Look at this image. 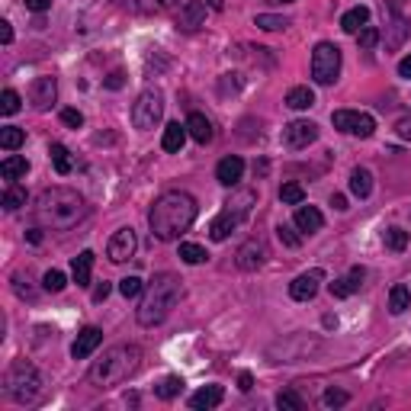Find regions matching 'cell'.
Here are the masks:
<instances>
[{
  "label": "cell",
  "instance_id": "29",
  "mask_svg": "<svg viewBox=\"0 0 411 411\" xmlns=\"http://www.w3.org/2000/svg\"><path fill=\"white\" fill-rule=\"evenodd\" d=\"M315 103V93L308 87H293V91L286 93V106L289 110H308Z\"/></svg>",
  "mask_w": 411,
  "mask_h": 411
},
{
  "label": "cell",
  "instance_id": "26",
  "mask_svg": "<svg viewBox=\"0 0 411 411\" xmlns=\"http://www.w3.org/2000/svg\"><path fill=\"white\" fill-rule=\"evenodd\" d=\"M350 193L360 196V199H366V196L373 193V174H369L366 168H354V170H350Z\"/></svg>",
  "mask_w": 411,
  "mask_h": 411
},
{
  "label": "cell",
  "instance_id": "52",
  "mask_svg": "<svg viewBox=\"0 0 411 411\" xmlns=\"http://www.w3.org/2000/svg\"><path fill=\"white\" fill-rule=\"evenodd\" d=\"M398 77H405V81H411V55H405L402 62H398Z\"/></svg>",
  "mask_w": 411,
  "mask_h": 411
},
{
  "label": "cell",
  "instance_id": "6",
  "mask_svg": "<svg viewBox=\"0 0 411 411\" xmlns=\"http://www.w3.org/2000/svg\"><path fill=\"white\" fill-rule=\"evenodd\" d=\"M325 350V341L315 335H289L283 337V341H277L270 350H267V357H270V363H299V360H308V357L321 354Z\"/></svg>",
  "mask_w": 411,
  "mask_h": 411
},
{
  "label": "cell",
  "instance_id": "24",
  "mask_svg": "<svg viewBox=\"0 0 411 411\" xmlns=\"http://www.w3.org/2000/svg\"><path fill=\"white\" fill-rule=\"evenodd\" d=\"M29 174V161L20 158V154H7L4 158V164H0V177L4 180H20V177Z\"/></svg>",
  "mask_w": 411,
  "mask_h": 411
},
{
  "label": "cell",
  "instance_id": "28",
  "mask_svg": "<svg viewBox=\"0 0 411 411\" xmlns=\"http://www.w3.org/2000/svg\"><path fill=\"white\" fill-rule=\"evenodd\" d=\"M408 306H411V289H408V286H402V283L392 286V293H389V312L392 315H402Z\"/></svg>",
  "mask_w": 411,
  "mask_h": 411
},
{
  "label": "cell",
  "instance_id": "15",
  "mask_svg": "<svg viewBox=\"0 0 411 411\" xmlns=\"http://www.w3.org/2000/svg\"><path fill=\"white\" fill-rule=\"evenodd\" d=\"M100 341H103V331H100V328H93V325L84 328V331L77 335L74 347H71V357H74V360H87V357L100 347Z\"/></svg>",
  "mask_w": 411,
  "mask_h": 411
},
{
  "label": "cell",
  "instance_id": "36",
  "mask_svg": "<svg viewBox=\"0 0 411 411\" xmlns=\"http://www.w3.org/2000/svg\"><path fill=\"white\" fill-rule=\"evenodd\" d=\"M279 199L289 202V206H302V202H306V190H302L299 183H283V190H279Z\"/></svg>",
  "mask_w": 411,
  "mask_h": 411
},
{
  "label": "cell",
  "instance_id": "20",
  "mask_svg": "<svg viewBox=\"0 0 411 411\" xmlns=\"http://www.w3.org/2000/svg\"><path fill=\"white\" fill-rule=\"evenodd\" d=\"M187 132H190V139L193 141H199V145H209L212 141V122L206 116H202V112H190L187 116Z\"/></svg>",
  "mask_w": 411,
  "mask_h": 411
},
{
  "label": "cell",
  "instance_id": "33",
  "mask_svg": "<svg viewBox=\"0 0 411 411\" xmlns=\"http://www.w3.org/2000/svg\"><path fill=\"white\" fill-rule=\"evenodd\" d=\"M174 7H183V0H139V10L141 13H168Z\"/></svg>",
  "mask_w": 411,
  "mask_h": 411
},
{
  "label": "cell",
  "instance_id": "25",
  "mask_svg": "<svg viewBox=\"0 0 411 411\" xmlns=\"http://www.w3.org/2000/svg\"><path fill=\"white\" fill-rule=\"evenodd\" d=\"M187 126H180V122H170L168 129H164V139H161V145H164V151L177 154L183 148V141H187Z\"/></svg>",
  "mask_w": 411,
  "mask_h": 411
},
{
  "label": "cell",
  "instance_id": "10",
  "mask_svg": "<svg viewBox=\"0 0 411 411\" xmlns=\"http://www.w3.org/2000/svg\"><path fill=\"white\" fill-rule=\"evenodd\" d=\"M135 248H139L135 228H119L116 235L110 238V244H106V257H110L112 264H126V260H132Z\"/></svg>",
  "mask_w": 411,
  "mask_h": 411
},
{
  "label": "cell",
  "instance_id": "22",
  "mask_svg": "<svg viewBox=\"0 0 411 411\" xmlns=\"http://www.w3.org/2000/svg\"><path fill=\"white\" fill-rule=\"evenodd\" d=\"M321 225H325V219H321V212L315 206H299L296 209V228L302 235H315V231H321Z\"/></svg>",
  "mask_w": 411,
  "mask_h": 411
},
{
  "label": "cell",
  "instance_id": "47",
  "mask_svg": "<svg viewBox=\"0 0 411 411\" xmlns=\"http://www.w3.org/2000/svg\"><path fill=\"white\" fill-rule=\"evenodd\" d=\"M62 122H64V126H71V129H81V126H84V116H81L77 110H62Z\"/></svg>",
  "mask_w": 411,
  "mask_h": 411
},
{
  "label": "cell",
  "instance_id": "48",
  "mask_svg": "<svg viewBox=\"0 0 411 411\" xmlns=\"http://www.w3.org/2000/svg\"><path fill=\"white\" fill-rule=\"evenodd\" d=\"M103 84H106V87H110V91H119V87L126 84V74H122V71H112V74H110V77H106Z\"/></svg>",
  "mask_w": 411,
  "mask_h": 411
},
{
  "label": "cell",
  "instance_id": "23",
  "mask_svg": "<svg viewBox=\"0 0 411 411\" xmlns=\"http://www.w3.org/2000/svg\"><path fill=\"white\" fill-rule=\"evenodd\" d=\"M91 273H93V251H81L71 264V277L77 286H91Z\"/></svg>",
  "mask_w": 411,
  "mask_h": 411
},
{
  "label": "cell",
  "instance_id": "27",
  "mask_svg": "<svg viewBox=\"0 0 411 411\" xmlns=\"http://www.w3.org/2000/svg\"><path fill=\"white\" fill-rule=\"evenodd\" d=\"M366 23H369V10L366 7H354V10H347V13L341 16V29H344V33H350V35H357Z\"/></svg>",
  "mask_w": 411,
  "mask_h": 411
},
{
  "label": "cell",
  "instance_id": "38",
  "mask_svg": "<svg viewBox=\"0 0 411 411\" xmlns=\"http://www.w3.org/2000/svg\"><path fill=\"white\" fill-rule=\"evenodd\" d=\"M119 293L126 296V299H135V296L145 293V283L139 277H126V279H119Z\"/></svg>",
  "mask_w": 411,
  "mask_h": 411
},
{
  "label": "cell",
  "instance_id": "19",
  "mask_svg": "<svg viewBox=\"0 0 411 411\" xmlns=\"http://www.w3.org/2000/svg\"><path fill=\"white\" fill-rule=\"evenodd\" d=\"M222 398H225L222 386H202L199 392H193L190 408H193V411H209V408H216V405H222Z\"/></svg>",
  "mask_w": 411,
  "mask_h": 411
},
{
  "label": "cell",
  "instance_id": "14",
  "mask_svg": "<svg viewBox=\"0 0 411 411\" xmlns=\"http://www.w3.org/2000/svg\"><path fill=\"white\" fill-rule=\"evenodd\" d=\"M264 260H267V244L257 241V238L238 248V267H241V270L251 273V270H257V267H264Z\"/></svg>",
  "mask_w": 411,
  "mask_h": 411
},
{
  "label": "cell",
  "instance_id": "7",
  "mask_svg": "<svg viewBox=\"0 0 411 411\" xmlns=\"http://www.w3.org/2000/svg\"><path fill=\"white\" fill-rule=\"evenodd\" d=\"M341 74V49L335 42H318L312 52V81L321 87H331Z\"/></svg>",
  "mask_w": 411,
  "mask_h": 411
},
{
  "label": "cell",
  "instance_id": "13",
  "mask_svg": "<svg viewBox=\"0 0 411 411\" xmlns=\"http://www.w3.org/2000/svg\"><path fill=\"white\" fill-rule=\"evenodd\" d=\"M321 283H325V270H308L289 283V296H293L296 302H308V299H315Z\"/></svg>",
  "mask_w": 411,
  "mask_h": 411
},
{
  "label": "cell",
  "instance_id": "18",
  "mask_svg": "<svg viewBox=\"0 0 411 411\" xmlns=\"http://www.w3.org/2000/svg\"><path fill=\"white\" fill-rule=\"evenodd\" d=\"M206 23V4H199V0H187L180 7V13H177V29H196Z\"/></svg>",
  "mask_w": 411,
  "mask_h": 411
},
{
  "label": "cell",
  "instance_id": "43",
  "mask_svg": "<svg viewBox=\"0 0 411 411\" xmlns=\"http://www.w3.org/2000/svg\"><path fill=\"white\" fill-rule=\"evenodd\" d=\"M405 33H408L405 20H395V23H392V35L386 39V49H398V45L405 42Z\"/></svg>",
  "mask_w": 411,
  "mask_h": 411
},
{
  "label": "cell",
  "instance_id": "3",
  "mask_svg": "<svg viewBox=\"0 0 411 411\" xmlns=\"http://www.w3.org/2000/svg\"><path fill=\"white\" fill-rule=\"evenodd\" d=\"M139 366H141L139 344H116V347H110L91 366V383L97 386V389H112V386L126 383L129 376H135Z\"/></svg>",
  "mask_w": 411,
  "mask_h": 411
},
{
  "label": "cell",
  "instance_id": "34",
  "mask_svg": "<svg viewBox=\"0 0 411 411\" xmlns=\"http://www.w3.org/2000/svg\"><path fill=\"white\" fill-rule=\"evenodd\" d=\"M154 392H158V398L170 402V398H177V395L183 392V379H180V376H168V379H164V383H161Z\"/></svg>",
  "mask_w": 411,
  "mask_h": 411
},
{
  "label": "cell",
  "instance_id": "32",
  "mask_svg": "<svg viewBox=\"0 0 411 411\" xmlns=\"http://www.w3.org/2000/svg\"><path fill=\"white\" fill-rule=\"evenodd\" d=\"M49 154H52V164H55V170H58V174H71V168H74V161H71V151H68V148H64V145H58V141H55Z\"/></svg>",
  "mask_w": 411,
  "mask_h": 411
},
{
  "label": "cell",
  "instance_id": "17",
  "mask_svg": "<svg viewBox=\"0 0 411 411\" xmlns=\"http://www.w3.org/2000/svg\"><path fill=\"white\" fill-rule=\"evenodd\" d=\"M363 279H366V270H363V267H350L347 277L331 283V296H335V299H347V296H354L363 286Z\"/></svg>",
  "mask_w": 411,
  "mask_h": 411
},
{
  "label": "cell",
  "instance_id": "8",
  "mask_svg": "<svg viewBox=\"0 0 411 411\" xmlns=\"http://www.w3.org/2000/svg\"><path fill=\"white\" fill-rule=\"evenodd\" d=\"M161 116H164V97H161V91H154V87L141 91L132 106V126L139 132H148V129H154L161 122Z\"/></svg>",
  "mask_w": 411,
  "mask_h": 411
},
{
  "label": "cell",
  "instance_id": "46",
  "mask_svg": "<svg viewBox=\"0 0 411 411\" xmlns=\"http://www.w3.org/2000/svg\"><path fill=\"white\" fill-rule=\"evenodd\" d=\"M357 35H360V49H373V45L379 42V33L373 26H363Z\"/></svg>",
  "mask_w": 411,
  "mask_h": 411
},
{
  "label": "cell",
  "instance_id": "31",
  "mask_svg": "<svg viewBox=\"0 0 411 411\" xmlns=\"http://www.w3.org/2000/svg\"><path fill=\"white\" fill-rule=\"evenodd\" d=\"M26 141V132L16 126H4L0 129V148H7V151H16V148Z\"/></svg>",
  "mask_w": 411,
  "mask_h": 411
},
{
  "label": "cell",
  "instance_id": "50",
  "mask_svg": "<svg viewBox=\"0 0 411 411\" xmlns=\"http://www.w3.org/2000/svg\"><path fill=\"white\" fill-rule=\"evenodd\" d=\"M49 7H52V0H26V10H33V13H45Z\"/></svg>",
  "mask_w": 411,
  "mask_h": 411
},
{
  "label": "cell",
  "instance_id": "45",
  "mask_svg": "<svg viewBox=\"0 0 411 411\" xmlns=\"http://www.w3.org/2000/svg\"><path fill=\"white\" fill-rule=\"evenodd\" d=\"M277 235H279V241H283L286 248H299V244H302V238L296 235L289 225H277Z\"/></svg>",
  "mask_w": 411,
  "mask_h": 411
},
{
  "label": "cell",
  "instance_id": "16",
  "mask_svg": "<svg viewBox=\"0 0 411 411\" xmlns=\"http://www.w3.org/2000/svg\"><path fill=\"white\" fill-rule=\"evenodd\" d=\"M244 177V161L238 158V154H228V158L219 161V168H216V180L225 183V187H238Z\"/></svg>",
  "mask_w": 411,
  "mask_h": 411
},
{
  "label": "cell",
  "instance_id": "2",
  "mask_svg": "<svg viewBox=\"0 0 411 411\" xmlns=\"http://www.w3.org/2000/svg\"><path fill=\"white\" fill-rule=\"evenodd\" d=\"M193 222H196V199L190 193H183V190L161 193L154 199L151 212H148V225H151V235L158 241H174Z\"/></svg>",
  "mask_w": 411,
  "mask_h": 411
},
{
  "label": "cell",
  "instance_id": "5",
  "mask_svg": "<svg viewBox=\"0 0 411 411\" xmlns=\"http://www.w3.org/2000/svg\"><path fill=\"white\" fill-rule=\"evenodd\" d=\"M4 386H7V395L13 398V402L29 405L39 398V392H42V373H39L29 360H16L13 366L7 369Z\"/></svg>",
  "mask_w": 411,
  "mask_h": 411
},
{
  "label": "cell",
  "instance_id": "1",
  "mask_svg": "<svg viewBox=\"0 0 411 411\" xmlns=\"http://www.w3.org/2000/svg\"><path fill=\"white\" fill-rule=\"evenodd\" d=\"M33 216L42 228L52 231H68L74 225H81L87 219V199L77 190L68 187H49L35 196Z\"/></svg>",
  "mask_w": 411,
  "mask_h": 411
},
{
  "label": "cell",
  "instance_id": "53",
  "mask_svg": "<svg viewBox=\"0 0 411 411\" xmlns=\"http://www.w3.org/2000/svg\"><path fill=\"white\" fill-rule=\"evenodd\" d=\"M238 389H241V392H251L254 389V376H251V373H241V376H238Z\"/></svg>",
  "mask_w": 411,
  "mask_h": 411
},
{
  "label": "cell",
  "instance_id": "4",
  "mask_svg": "<svg viewBox=\"0 0 411 411\" xmlns=\"http://www.w3.org/2000/svg\"><path fill=\"white\" fill-rule=\"evenodd\" d=\"M180 279L174 273H158L151 283L145 286L141 293V306H139V325L141 328H154L174 312V306L180 302Z\"/></svg>",
  "mask_w": 411,
  "mask_h": 411
},
{
  "label": "cell",
  "instance_id": "49",
  "mask_svg": "<svg viewBox=\"0 0 411 411\" xmlns=\"http://www.w3.org/2000/svg\"><path fill=\"white\" fill-rule=\"evenodd\" d=\"M395 132H398V139H408V141H411V116L398 119V126H395Z\"/></svg>",
  "mask_w": 411,
  "mask_h": 411
},
{
  "label": "cell",
  "instance_id": "21",
  "mask_svg": "<svg viewBox=\"0 0 411 411\" xmlns=\"http://www.w3.org/2000/svg\"><path fill=\"white\" fill-rule=\"evenodd\" d=\"M238 225H241V216H238V212H231V209H225L222 216H216V219H212V225H209L212 241H225V238H228Z\"/></svg>",
  "mask_w": 411,
  "mask_h": 411
},
{
  "label": "cell",
  "instance_id": "39",
  "mask_svg": "<svg viewBox=\"0 0 411 411\" xmlns=\"http://www.w3.org/2000/svg\"><path fill=\"white\" fill-rule=\"evenodd\" d=\"M254 26L267 29V33H277V29H286V26H289V20H286V16H270V13H260L257 20H254Z\"/></svg>",
  "mask_w": 411,
  "mask_h": 411
},
{
  "label": "cell",
  "instance_id": "30",
  "mask_svg": "<svg viewBox=\"0 0 411 411\" xmlns=\"http://www.w3.org/2000/svg\"><path fill=\"white\" fill-rule=\"evenodd\" d=\"M383 241H386V248H389V251H405V248H408V231L405 228H398V225H392V228H386L383 231Z\"/></svg>",
  "mask_w": 411,
  "mask_h": 411
},
{
  "label": "cell",
  "instance_id": "55",
  "mask_svg": "<svg viewBox=\"0 0 411 411\" xmlns=\"http://www.w3.org/2000/svg\"><path fill=\"white\" fill-rule=\"evenodd\" d=\"M331 206H335L337 212H344V209H347V199H344L341 193H335V196H331Z\"/></svg>",
  "mask_w": 411,
  "mask_h": 411
},
{
  "label": "cell",
  "instance_id": "11",
  "mask_svg": "<svg viewBox=\"0 0 411 411\" xmlns=\"http://www.w3.org/2000/svg\"><path fill=\"white\" fill-rule=\"evenodd\" d=\"M315 139H318V126L308 122V119H296V122H289V126L283 129V141L289 148H306V145H312Z\"/></svg>",
  "mask_w": 411,
  "mask_h": 411
},
{
  "label": "cell",
  "instance_id": "40",
  "mask_svg": "<svg viewBox=\"0 0 411 411\" xmlns=\"http://www.w3.org/2000/svg\"><path fill=\"white\" fill-rule=\"evenodd\" d=\"M277 408L279 411H302V408H306V402H302L296 392H279V395H277Z\"/></svg>",
  "mask_w": 411,
  "mask_h": 411
},
{
  "label": "cell",
  "instance_id": "57",
  "mask_svg": "<svg viewBox=\"0 0 411 411\" xmlns=\"http://www.w3.org/2000/svg\"><path fill=\"white\" fill-rule=\"evenodd\" d=\"M283 4H289V0H283Z\"/></svg>",
  "mask_w": 411,
  "mask_h": 411
},
{
  "label": "cell",
  "instance_id": "12",
  "mask_svg": "<svg viewBox=\"0 0 411 411\" xmlns=\"http://www.w3.org/2000/svg\"><path fill=\"white\" fill-rule=\"evenodd\" d=\"M55 97H58V84H55V77H49V74L35 77V81H33V87H29V103H33L35 110L42 112V110H49V106L55 103Z\"/></svg>",
  "mask_w": 411,
  "mask_h": 411
},
{
  "label": "cell",
  "instance_id": "41",
  "mask_svg": "<svg viewBox=\"0 0 411 411\" xmlns=\"http://www.w3.org/2000/svg\"><path fill=\"white\" fill-rule=\"evenodd\" d=\"M20 93L16 91H4L0 93V112H4V116H13V112H20Z\"/></svg>",
  "mask_w": 411,
  "mask_h": 411
},
{
  "label": "cell",
  "instance_id": "56",
  "mask_svg": "<svg viewBox=\"0 0 411 411\" xmlns=\"http://www.w3.org/2000/svg\"><path fill=\"white\" fill-rule=\"evenodd\" d=\"M26 238H29L33 244H39V241H42V231H39V228H29V231H26Z\"/></svg>",
  "mask_w": 411,
  "mask_h": 411
},
{
  "label": "cell",
  "instance_id": "54",
  "mask_svg": "<svg viewBox=\"0 0 411 411\" xmlns=\"http://www.w3.org/2000/svg\"><path fill=\"white\" fill-rule=\"evenodd\" d=\"M106 296H110V283H100L97 289H93V302H103Z\"/></svg>",
  "mask_w": 411,
  "mask_h": 411
},
{
  "label": "cell",
  "instance_id": "44",
  "mask_svg": "<svg viewBox=\"0 0 411 411\" xmlns=\"http://www.w3.org/2000/svg\"><path fill=\"white\" fill-rule=\"evenodd\" d=\"M321 402H325V408H341V405H347V392H344V389H328Z\"/></svg>",
  "mask_w": 411,
  "mask_h": 411
},
{
  "label": "cell",
  "instance_id": "37",
  "mask_svg": "<svg viewBox=\"0 0 411 411\" xmlns=\"http://www.w3.org/2000/svg\"><path fill=\"white\" fill-rule=\"evenodd\" d=\"M20 206H26V190L10 187L7 193H4V209H7V212H16Z\"/></svg>",
  "mask_w": 411,
  "mask_h": 411
},
{
  "label": "cell",
  "instance_id": "42",
  "mask_svg": "<svg viewBox=\"0 0 411 411\" xmlns=\"http://www.w3.org/2000/svg\"><path fill=\"white\" fill-rule=\"evenodd\" d=\"M42 286L49 289V293H62L64 286H68V279H64L62 270H49V273L42 277Z\"/></svg>",
  "mask_w": 411,
  "mask_h": 411
},
{
  "label": "cell",
  "instance_id": "51",
  "mask_svg": "<svg viewBox=\"0 0 411 411\" xmlns=\"http://www.w3.org/2000/svg\"><path fill=\"white\" fill-rule=\"evenodd\" d=\"M0 42H4V45H10V42H13V26H10L7 20L0 23Z\"/></svg>",
  "mask_w": 411,
  "mask_h": 411
},
{
  "label": "cell",
  "instance_id": "9",
  "mask_svg": "<svg viewBox=\"0 0 411 411\" xmlns=\"http://www.w3.org/2000/svg\"><path fill=\"white\" fill-rule=\"evenodd\" d=\"M331 122H335V129H341V132H347V135H360V139H369V135L376 132V119L369 116V112L337 110L335 116H331Z\"/></svg>",
  "mask_w": 411,
  "mask_h": 411
},
{
  "label": "cell",
  "instance_id": "35",
  "mask_svg": "<svg viewBox=\"0 0 411 411\" xmlns=\"http://www.w3.org/2000/svg\"><path fill=\"white\" fill-rule=\"evenodd\" d=\"M180 257L187 260V264H206V260H209V254H206V248H199V244L183 241L180 244Z\"/></svg>",
  "mask_w": 411,
  "mask_h": 411
}]
</instances>
